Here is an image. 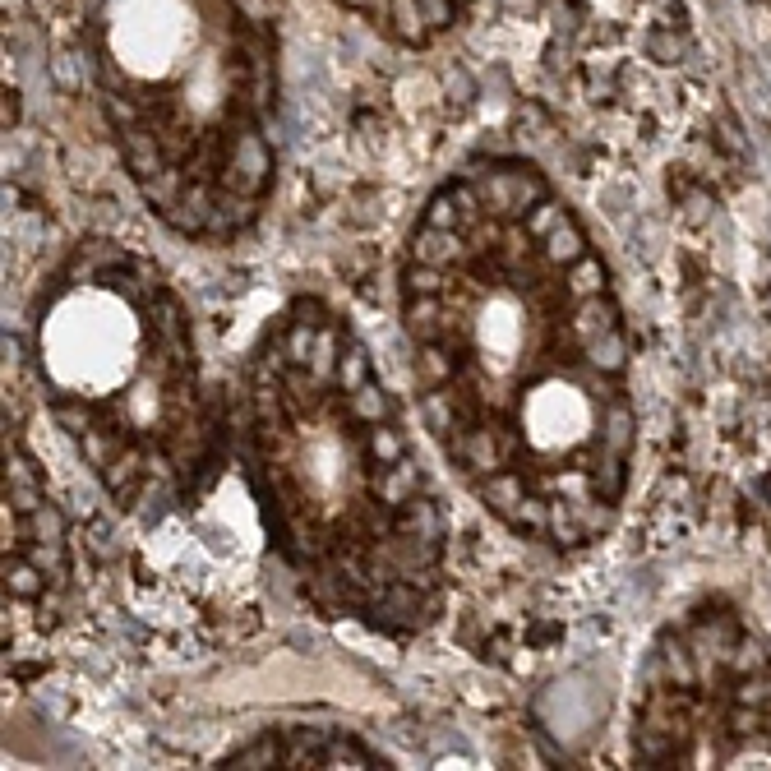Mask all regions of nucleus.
I'll use <instances>...</instances> for the list:
<instances>
[{"mask_svg":"<svg viewBox=\"0 0 771 771\" xmlns=\"http://www.w3.org/2000/svg\"><path fill=\"white\" fill-rule=\"evenodd\" d=\"M28 365L56 430L130 518L204 504L231 448V402L208 384L167 268L79 236L28 305Z\"/></svg>","mask_w":771,"mask_h":771,"instance_id":"7ed1b4c3","label":"nucleus"},{"mask_svg":"<svg viewBox=\"0 0 771 771\" xmlns=\"http://www.w3.org/2000/svg\"><path fill=\"white\" fill-rule=\"evenodd\" d=\"M213 767L259 771V767H398V762H388L379 748L342 730V725L278 721L254 730L241 744H231Z\"/></svg>","mask_w":771,"mask_h":771,"instance_id":"0eeeda50","label":"nucleus"},{"mask_svg":"<svg viewBox=\"0 0 771 771\" xmlns=\"http://www.w3.org/2000/svg\"><path fill=\"white\" fill-rule=\"evenodd\" d=\"M407 374L439 458L518 541L610 536L638 458L633 333L578 208L527 157H476L398 254Z\"/></svg>","mask_w":771,"mask_h":771,"instance_id":"f257e3e1","label":"nucleus"},{"mask_svg":"<svg viewBox=\"0 0 771 771\" xmlns=\"http://www.w3.org/2000/svg\"><path fill=\"white\" fill-rule=\"evenodd\" d=\"M65 527L24 434L5 421V615L28 624L65 587Z\"/></svg>","mask_w":771,"mask_h":771,"instance_id":"423d86ee","label":"nucleus"},{"mask_svg":"<svg viewBox=\"0 0 771 771\" xmlns=\"http://www.w3.org/2000/svg\"><path fill=\"white\" fill-rule=\"evenodd\" d=\"M231 448L268 550L333 624L407 642L448 605V513L365 338L324 296L254 333Z\"/></svg>","mask_w":771,"mask_h":771,"instance_id":"f03ea898","label":"nucleus"},{"mask_svg":"<svg viewBox=\"0 0 771 771\" xmlns=\"http://www.w3.org/2000/svg\"><path fill=\"white\" fill-rule=\"evenodd\" d=\"M628 762L771 767V642L735 596L707 591L651 633L628 698Z\"/></svg>","mask_w":771,"mask_h":771,"instance_id":"39448f33","label":"nucleus"},{"mask_svg":"<svg viewBox=\"0 0 771 771\" xmlns=\"http://www.w3.org/2000/svg\"><path fill=\"white\" fill-rule=\"evenodd\" d=\"M88 79L171 236L231 245L259 227L278 176V0H97Z\"/></svg>","mask_w":771,"mask_h":771,"instance_id":"20e7f679","label":"nucleus"}]
</instances>
